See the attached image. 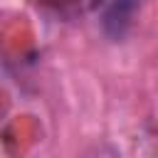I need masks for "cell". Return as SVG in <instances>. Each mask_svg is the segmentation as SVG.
<instances>
[{
  "mask_svg": "<svg viewBox=\"0 0 158 158\" xmlns=\"http://www.w3.org/2000/svg\"><path fill=\"white\" fill-rule=\"evenodd\" d=\"M146 0H111L106 12H104V30L109 37L114 40H121L131 25H133V17L136 12L143 7Z\"/></svg>",
  "mask_w": 158,
  "mask_h": 158,
  "instance_id": "cell-1",
  "label": "cell"
}]
</instances>
